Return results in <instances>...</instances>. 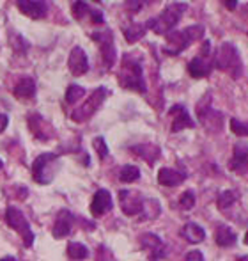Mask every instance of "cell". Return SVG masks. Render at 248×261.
<instances>
[{"label": "cell", "mask_w": 248, "mask_h": 261, "mask_svg": "<svg viewBox=\"0 0 248 261\" xmlns=\"http://www.w3.org/2000/svg\"><path fill=\"white\" fill-rule=\"evenodd\" d=\"M67 256L73 261H82L89 256V249L80 242H69L67 245Z\"/></svg>", "instance_id": "cell-26"}, {"label": "cell", "mask_w": 248, "mask_h": 261, "mask_svg": "<svg viewBox=\"0 0 248 261\" xmlns=\"http://www.w3.org/2000/svg\"><path fill=\"white\" fill-rule=\"evenodd\" d=\"M245 244L248 245V231H247V235H245Z\"/></svg>", "instance_id": "cell-41"}, {"label": "cell", "mask_w": 248, "mask_h": 261, "mask_svg": "<svg viewBox=\"0 0 248 261\" xmlns=\"http://www.w3.org/2000/svg\"><path fill=\"white\" fill-rule=\"evenodd\" d=\"M89 13H91V7H89V4H85V2H75V4H73V16H75L76 20H82V18Z\"/></svg>", "instance_id": "cell-33"}, {"label": "cell", "mask_w": 248, "mask_h": 261, "mask_svg": "<svg viewBox=\"0 0 248 261\" xmlns=\"http://www.w3.org/2000/svg\"><path fill=\"white\" fill-rule=\"evenodd\" d=\"M185 180H186V174L179 173L176 169L163 167L160 173H158V181H160V185H163V187H177V185H181Z\"/></svg>", "instance_id": "cell-20"}, {"label": "cell", "mask_w": 248, "mask_h": 261, "mask_svg": "<svg viewBox=\"0 0 248 261\" xmlns=\"http://www.w3.org/2000/svg\"><path fill=\"white\" fill-rule=\"evenodd\" d=\"M91 20L94 21V23H103L105 21V18H103V13L101 11H96V9H91Z\"/></svg>", "instance_id": "cell-36"}, {"label": "cell", "mask_w": 248, "mask_h": 261, "mask_svg": "<svg viewBox=\"0 0 248 261\" xmlns=\"http://www.w3.org/2000/svg\"><path fill=\"white\" fill-rule=\"evenodd\" d=\"M209 52H211V43L204 41V45H202V48H200V55L188 63L190 76H194V78H204V76L209 75L211 61L207 59V57H209Z\"/></svg>", "instance_id": "cell-7"}, {"label": "cell", "mask_w": 248, "mask_h": 261, "mask_svg": "<svg viewBox=\"0 0 248 261\" xmlns=\"http://www.w3.org/2000/svg\"><path fill=\"white\" fill-rule=\"evenodd\" d=\"M236 199H238V196H236V192H232V190H225V192H222V194L218 196V201H216L218 210H227L229 206L234 204Z\"/></svg>", "instance_id": "cell-28"}, {"label": "cell", "mask_w": 248, "mask_h": 261, "mask_svg": "<svg viewBox=\"0 0 248 261\" xmlns=\"http://www.w3.org/2000/svg\"><path fill=\"white\" fill-rule=\"evenodd\" d=\"M140 178V171L139 167H135V165H124L121 169V173H119V180L124 181V183H133Z\"/></svg>", "instance_id": "cell-27"}, {"label": "cell", "mask_w": 248, "mask_h": 261, "mask_svg": "<svg viewBox=\"0 0 248 261\" xmlns=\"http://www.w3.org/2000/svg\"><path fill=\"white\" fill-rule=\"evenodd\" d=\"M181 236L188 240V244L195 245V244H200V242H204V238H206V233H204V229H202L198 224L188 222V224H185V226H183Z\"/></svg>", "instance_id": "cell-21"}, {"label": "cell", "mask_w": 248, "mask_h": 261, "mask_svg": "<svg viewBox=\"0 0 248 261\" xmlns=\"http://www.w3.org/2000/svg\"><path fill=\"white\" fill-rule=\"evenodd\" d=\"M16 7L21 11V14L34 18V20L47 16L48 13V5L45 2H41V0H18Z\"/></svg>", "instance_id": "cell-14"}, {"label": "cell", "mask_w": 248, "mask_h": 261, "mask_svg": "<svg viewBox=\"0 0 248 261\" xmlns=\"http://www.w3.org/2000/svg\"><path fill=\"white\" fill-rule=\"evenodd\" d=\"M84 96H85V89L80 87V85H76V84L69 85L67 91H66V101L67 103H75V101L82 100Z\"/></svg>", "instance_id": "cell-29"}, {"label": "cell", "mask_w": 248, "mask_h": 261, "mask_svg": "<svg viewBox=\"0 0 248 261\" xmlns=\"http://www.w3.org/2000/svg\"><path fill=\"white\" fill-rule=\"evenodd\" d=\"M215 66L222 71H227L232 78H240L243 71V64H241L240 54L236 50L232 43H222L216 50L215 55Z\"/></svg>", "instance_id": "cell-3"}, {"label": "cell", "mask_w": 248, "mask_h": 261, "mask_svg": "<svg viewBox=\"0 0 248 261\" xmlns=\"http://www.w3.org/2000/svg\"><path fill=\"white\" fill-rule=\"evenodd\" d=\"M2 167H4V162H2V160H0V169H2Z\"/></svg>", "instance_id": "cell-42"}, {"label": "cell", "mask_w": 248, "mask_h": 261, "mask_svg": "<svg viewBox=\"0 0 248 261\" xmlns=\"http://www.w3.org/2000/svg\"><path fill=\"white\" fill-rule=\"evenodd\" d=\"M146 30H148V27L144 23H131L130 27L124 29V38H126L128 43H135L146 36Z\"/></svg>", "instance_id": "cell-25"}, {"label": "cell", "mask_w": 248, "mask_h": 261, "mask_svg": "<svg viewBox=\"0 0 248 261\" xmlns=\"http://www.w3.org/2000/svg\"><path fill=\"white\" fill-rule=\"evenodd\" d=\"M231 130L240 137H248V123H243L240 119H231Z\"/></svg>", "instance_id": "cell-31"}, {"label": "cell", "mask_w": 248, "mask_h": 261, "mask_svg": "<svg viewBox=\"0 0 248 261\" xmlns=\"http://www.w3.org/2000/svg\"><path fill=\"white\" fill-rule=\"evenodd\" d=\"M190 39L186 36L185 30H172V32L167 34V45H165L163 50L170 55H177L185 52L190 47Z\"/></svg>", "instance_id": "cell-13"}, {"label": "cell", "mask_w": 248, "mask_h": 261, "mask_svg": "<svg viewBox=\"0 0 248 261\" xmlns=\"http://www.w3.org/2000/svg\"><path fill=\"white\" fill-rule=\"evenodd\" d=\"M106 94H108V91H106L105 87H98L96 91H93L91 98L85 101L80 109L73 110L71 119L75 123H84V121H87L89 118H93V116L96 114V110L99 109L101 105H103V101H105Z\"/></svg>", "instance_id": "cell-5"}, {"label": "cell", "mask_w": 248, "mask_h": 261, "mask_svg": "<svg viewBox=\"0 0 248 261\" xmlns=\"http://www.w3.org/2000/svg\"><path fill=\"white\" fill-rule=\"evenodd\" d=\"M0 261H16V260H14L13 256H4V258H2V260H0Z\"/></svg>", "instance_id": "cell-40"}, {"label": "cell", "mask_w": 248, "mask_h": 261, "mask_svg": "<svg viewBox=\"0 0 248 261\" xmlns=\"http://www.w3.org/2000/svg\"><path fill=\"white\" fill-rule=\"evenodd\" d=\"M93 146H94V149L98 151V155H99V158L108 156V147H106V142H105L103 137H96V139L93 140Z\"/></svg>", "instance_id": "cell-34"}, {"label": "cell", "mask_w": 248, "mask_h": 261, "mask_svg": "<svg viewBox=\"0 0 248 261\" xmlns=\"http://www.w3.org/2000/svg\"><path fill=\"white\" fill-rule=\"evenodd\" d=\"M5 220H7V224L14 229V231H18L21 235L25 247H32L34 233L29 226V220L23 217V213H21L20 210H16L14 206H9L7 211H5Z\"/></svg>", "instance_id": "cell-6"}, {"label": "cell", "mask_w": 248, "mask_h": 261, "mask_svg": "<svg viewBox=\"0 0 248 261\" xmlns=\"http://www.w3.org/2000/svg\"><path fill=\"white\" fill-rule=\"evenodd\" d=\"M168 114L172 116V131H181L185 128H194L195 123L194 119L190 118L188 110L185 109L183 105H174L172 109L168 110Z\"/></svg>", "instance_id": "cell-15"}, {"label": "cell", "mask_w": 248, "mask_h": 261, "mask_svg": "<svg viewBox=\"0 0 248 261\" xmlns=\"http://www.w3.org/2000/svg\"><path fill=\"white\" fill-rule=\"evenodd\" d=\"M29 127L36 139L48 140L53 137V128H51V125L47 123V119L43 118L41 114H38V112H34V114L29 116Z\"/></svg>", "instance_id": "cell-12"}, {"label": "cell", "mask_w": 248, "mask_h": 261, "mask_svg": "<svg viewBox=\"0 0 248 261\" xmlns=\"http://www.w3.org/2000/svg\"><path fill=\"white\" fill-rule=\"evenodd\" d=\"M67 64H69V71H71L75 76H82L89 69V59H87V55H85V52L82 50L80 47H75L71 50Z\"/></svg>", "instance_id": "cell-17"}, {"label": "cell", "mask_w": 248, "mask_h": 261, "mask_svg": "<svg viewBox=\"0 0 248 261\" xmlns=\"http://www.w3.org/2000/svg\"><path fill=\"white\" fill-rule=\"evenodd\" d=\"M131 151L135 153V155H139L142 160H146L149 165H154L156 160L160 158V147L156 146V144H139V146H133L131 147Z\"/></svg>", "instance_id": "cell-19"}, {"label": "cell", "mask_w": 248, "mask_h": 261, "mask_svg": "<svg viewBox=\"0 0 248 261\" xmlns=\"http://www.w3.org/2000/svg\"><path fill=\"white\" fill-rule=\"evenodd\" d=\"M53 162H57V156L53 155V153H47V155H41L38 156L36 160H34L32 164V178L38 183H41V185H47V183H50V178H48V171H50V164H53ZM51 174H55L53 171H50Z\"/></svg>", "instance_id": "cell-8"}, {"label": "cell", "mask_w": 248, "mask_h": 261, "mask_svg": "<svg viewBox=\"0 0 248 261\" xmlns=\"http://www.w3.org/2000/svg\"><path fill=\"white\" fill-rule=\"evenodd\" d=\"M188 5L183 4V2H174V4H168L167 7L161 11L160 16L151 18V20L146 23V27L152 29L156 34H168L172 32L174 27L179 23L183 13L186 11Z\"/></svg>", "instance_id": "cell-1"}, {"label": "cell", "mask_w": 248, "mask_h": 261, "mask_svg": "<svg viewBox=\"0 0 248 261\" xmlns=\"http://www.w3.org/2000/svg\"><path fill=\"white\" fill-rule=\"evenodd\" d=\"M185 32H186V36H188V39L192 43L194 41H198V39H202L204 38V27L202 25H190L188 29H185Z\"/></svg>", "instance_id": "cell-30"}, {"label": "cell", "mask_w": 248, "mask_h": 261, "mask_svg": "<svg viewBox=\"0 0 248 261\" xmlns=\"http://www.w3.org/2000/svg\"><path fill=\"white\" fill-rule=\"evenodd\" d=\"M7 125H9V118H7V114H0V133L7 128Z\"/></svg>", "instance_id": "cell-37"}, {"label": "cell", "mask_w": 248, "mask_h": 261, "mask_svg": "<svg viewBox=\"0 0 248 261\" xmlns=\"http://www.w3.org/2000/svg\"><path fill=\"white\" fill-rule=\"evenodd\" d=\"M93 39L99 41L101 55H103V63L106 67H112L115 63V47L114 39H112V32L110 30H103L99 34H93Z\"/></svg>", "instance_id": "cell-11"}, {"label": "cell", "mask_w": 248, "mask_h": 261, "mask_svg": "<svg viewBox=\"0 0 248 261\" xmlns=\"http://www.w3.org/2000/svg\"><path fill=\"white\" fill-rule=\"evenodd\" d=\"M126 7H130V9H140V7H142V4H131V2H128Z\"/></svg>", "instance_id": "cell-38"}, {"label": "cell", "mask_w": 248, "mask_h": 261, "mask_svg": "<svg viewBox=\"0 0 248 261\" xmlns=\"http://www.w3.org/2000/svg\"><path fill=\"white\" fill-rule=\"evenodd\" d=\"M225 5H227L229 9H234L236 5H238V2H225Z\"/></svg>", "instance_id": "cell-39"}, {"label": "cell", "mask_w": 248, "mask_h": 261, "mask_svg": "<svg viewBox=\"0 0 248 261\" xmlns=\"http://www.w3.org/2000/svg\"><path fill=\"white\" fill-rule=\"evenodd\" d=\"M245 11H247V13H248V4H247V5H245Z\"/></svg>", "instance_id": "cell-43"}, {"label": "cell", "mask_w": 248, "mask_h": 261, "mask_svg": "<svg viewBox=\"0 0 248 261\" xmlns=\"http://www.w3.org/2000/svg\"><path fill=\"white\" fill-rule=\"evenodd\" d=\"M119 202H121V210L128 217L142 213L144 210V199L140 197L139 192H133V190H121L119 192Z\"/></svg>", "instance_id": "cell-10"}, {"label": "cell", "mask_w": 248, "mask_h": 261, "mask_svg": "<svg viewBox=\"0 0 248 261\" xmlns=\"http://www.w3.org/2000/svg\"><path fill=\"white\" fill-rule=\"evenodd\" d=\"M185 261H204V256L200 251H190L185 256Z\"/></svg>", "instance_id": "cell-35"}, {"label": "cell", "mask_w": 248, "mask_h": 261, "mask_svg": "<svg viewBox=\"0 0 248 261\" xmlns=\"http://www.w3.org/2000/svg\"><path fill=\"white\" fill-rule=\"evenodd\" d=\"M215 240L220 247H232L238 240V235L234 233V229L229 228V226H220L216 229V235H215Z\"/></svg>", "instance_id": "cell-23"}, {"label": "cell", "mask_w": 248, "mask_h": 261, "mask_svg": "<svg viewBox=\"0 0 248 261\" xmlns=\"http://www.w3.org/2000/svg\"><path fill=\"white\" fill-rule=\"evenodd\" d=\"M179 206H181L183 210H192V208L195 206V194L192 190H186L185 194L179 197Z\"/></svg>", "instance_id": "cell-32"}, {"label": "cell", "mask_w": 248, "mask_h": 261, "mask_svg": "<svg viewBox=\"0 0 248 261\" xmlns=\"http://www.w3.org/2000/svg\"><path fill=\"white\" fill-rule=\"evenodd\" d=\"M140 245L148 253L149 261H160L165 258V244L161 242L160 236L152 235V233H146L140 236Z\"/></svg>", "instance_id": "cell-9"}, {"label": "cell", "mask_w": 248, "mask_h": 261, "mask_svg": "<svg viewBox=\"0 0 248 261\" xmlns=\"http://www.w3.org/2000/svg\"><path fill=\"white\" fill-rule=\"evenodd\" d=\"M73 220H75V217H73L69 211H60L59 217H57V220H55L53 224V236L55 238H66L69 233H71V228H73Z\"/></svg>", "instance_id": "cell-18"}, {"label": "cell", "mask_w": 248, "mask_h": 261, "mask_svg": "<svg viewBox=\"0 0 248 261\" xmlns=\"http://www.w3.org/2000/svg\"><path fill=\"white\" fill-rule=\"evenodd\" d=\"M119 84L124 89H133L137 93H146V80H144L142 66L131 55H124V59H122Z\"/></svg>", "instance_id": "cell-2"}, {"label": "cell", "mask_w": 248, "mask_h": 261, "mask_svg": "<svg viewBox=\"0 0 248 261\" xmlns=\"http://www.w3.org/2000/svg\"><path fill=\"white\" fill-rule=\"evenodd\" d=\"M108 210H112V196H110L108 190L99 189L94 194L93 202H91V213H93V217H101Z\"/></svg>", "instance_id": "cell-16"}, {"label": "cell", "mask_w": 248, "mask_h": 261, "mask_svg": "<svg viewBox=\"0 0 248 261\" xmlns=\"http://www.w3.org/2000/svg\"><path fill=\"white\" fill-rule=\"evenodd\" d=\"M13 93L16 98H32L36 94V82L32 78H29V76H25V78H21L18 82Z\"/></svg>", "instance_id": "cell-24"}, {"label": "cell", "mask_w": 248, "mask_h": 261, "mask_svg": "<svg viewBox=\"0 0 248 261\" xmlns=\"http://www.w3.org/2000/svg\"><path fill=\"white\" fill-rule=\"evenodd\" d=\"M231 167L236 173L248 167V142H238L234 146V162L231 164Z\"/></svg>", "instance_id": "cell-22"}, {"label": "cell", "mask_w": 248, "mask_h": 261, "mask_svg": "<svg viewBox=\"0 0 248 261\" xmlns=\"http://www.w3.org/2000/svg\"><path fill=\"white\" fill-rule=\"evenodd\" d=\"M197 118L202 123V127L211 133H218L223 128V114L211 109V94H206L197 103Z\"/></svg>", "instance_id": "cell-4"}]
</instances>
